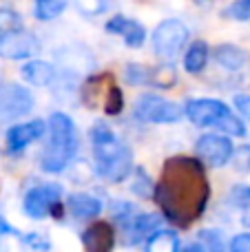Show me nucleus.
<instances>
[{"label": "nucleus", "instance_id": "1", "mask_svg": "<svg viewBox=\"0 0 250 252\" xmlns=\"http://www.w3.org/2000/svg\"><path fill=\"white\" fill-rule=\"evenodd\" d=\"M153 199L162 215L177 226H188L202 217L211 199L204 164L197 157H171L162 168V177L155 184Z\"/></svg>", "mask_w": 250, "mask_h": 252}, {"label": "nucleus", "instance_id": "2", "mask_svg": "<svg viewBox=\"0 0 250 252\" xmlns=\"http://www.w3.org/2000/svg\"><path fill=\"white\" fill-rule=\"evenodd\" d=\"M93 161L95 173L111 184H122L133 170V153L104 122H95L91 128Z\"/></svg>", "mask_w": 250, "mask_h": 252}, {"label": "nucleus", "instance_id": "3", "mask_svg": "<svg viewBox=\"0 0 250 252\" xmlns=\"http://www.w3.org/2000/svg\"><path fill=\"white\" fill-rule=\"evenodd\" d=\"M44 135H47V144L38 159L40 168L51 175L62 173L64 168H69L78 151V133H75L73 120L62 111H56L49 115Z\"/></svg>", "mask_w": 250, "mask_h": 252}, {"label": "nucleus", "instance_id": "4", "mask_svg": "<svg viewBox=\"0 0 250 252\" xmlns=\"http://www.w3.org/2000/svg\"><path fill=\"white\" fill-rule=\"evenodd\" d=\"M184 115L195 126L202 128H215L233 137H244L246 135V124L239 115L233 113L228 104L221 100H211V97H199V100H188L184 106Z\"/></svg>", "mask_w": 250, "mask_h": 252}, {"label": "nucleus", "instance_id": "5", "mask_svg": "<svg viewBox=\"0 0 250 252\" xmlns=\"http://www.w3.org/2000/svg\"><path fill=\"white\" fill-rule=\"evenodd\" d=\"M188 42V27L177 18L159 22L153 31V51L159 60L171 62L180 56V51Z\"/></svg>", "mask_w": 250, "mask_h": 252}, {"label": "nucleus", "instance_id": "6", "mask_svg": "<svg viewBox=\"0 0 250 252\" xmlns=\"http://www.w3.org/2000/svg\"><path fill=\"white\" fill-rule=\"evenodd\" d=\"M133 115L140 122H149V124H175L184 118V106L175 104V102L166 100V97L146 93V95L137 97L135 106H133Z\"/></svg>", "mask_w": 250, "mask_h": 252}, {"label": "nucleus", "instance_id": "7", "mask_svg": "<svg viewBox=\"0 0 250 252\" xmlns=\"http://www.w3.org/2000/svg\"><path fill=\"white\" fill-rule=\"evenodd\" d=\"M60 197L62 186L60 184H38L31 190H27L22 199V210L31 219H44L49 215H60Z\"/></svg>", "mask_w": 250, "mask_h": 252}, {"label": "nucleus", "instance_id": "8", "mask_svg": "<svg viewBox=\"0 0 250 252\" xmlns=\"http://www.w3.org/2000/svg\"><path fill=\"white\" fill-rule=\"evenodd\" d=\"M33 93L27 87L9 82L0 87V122H11L33 111Z\"/></svg>", "mask_w": 250, "mask_h": 252}, {"label": "nucleus", "instance_id": "9", "mask_svg": "<svg viewBox=\"0 0 250 252\" xmlns=\"http://www.w3.org/2000/svg\"><path fill=\"white\" fill-rule=\"evenodd\" d=\"M233 139L228 135H217V133H206L197 139L195 144V153H197L199 161L211 168H221L230 161L233 155Z\"/></svg>", "mask_w": 250, "mask_h": 252}, {"label": "nucleus", "instance_id": "10", "mask_svg": "<svg viewBox=\"0 0 250 252\" xmlns=\"http://www.w3.org/2000/svg\"><path fill=\"white\" fill-rule=\"evenodd\" d=\"M44 133H47V122L44 120H29V122H20V124L11 126L7 130V137H4L7 151L11 155H18V153H22L33 142L42 139Z\"/></svg>", "mask_w": 250, "mask_h": 252}, {"label": "nucleus", "instance_id": "11", "mask_svg": "<svg viewBox=\"0 0 250 252\" xmlns=\"http://www.w3.org/2000/svg\"><path fill=\"white\" fill-rule=\"evenodd\" d=\"M120 223L124 228V244L137 246L149 235H153L157 228H162V217L155 213H133Z\"/></svg>", "mask_w": 250, "mask_h": 252}, {"label": "nucleus", "instance_id": "12", "mask_svg": "<svg viewBox=\"0 0 250 252\" xmlns=\"http://www.w3.org/2000/svg\"><path fill=\"white\" fill-rule=\"evenodd\" d=\"M38 49H40L38 38L25 29L0 40V58H4V60H27V58L35 56Z\"/></svg>", "mask_w": 250, "mask_h": 252}, {"label": "nucleus", "instance_id": "13", "mask_svg": "<svg viewBox=\"0 0 250 252\" xmlns=\"http://www.w3.org/2000/svg\"><path fill=\"white\" fill-rule=\"evenodd\" d=\"M104 29L109 33H115L126 42V47L131 49H140L146 40V29L140 25L137 20L133 18H126V16H113L109 22L104 25Z\"/></svg>", "mask_w": 250, "mask_h": 252}, {"label": "nucleus", "instance_id": "14", "mask_svg": "<svg viewBox=\"0 0 250 252\" xmlns=\"http://www.w3.org/2000/svg\"><path fill=\"white\" fill-rule=\"evenodd\" d=\"M87 252H111L115 246V230L109 221H95L82 232Z\"/></svg>", "mask_w": 250, "mask_h": 252}, {"label": "nucleus", "instance_id": "15", "mask_svg": "<svg viewBox=\"0 0 250 252\" xmlns=\"http://www.w3.org/2000/svg\"><path fill=\"white\" fill-rule=\"evenodd\" d=\"M66 206H69V213L75 219H84V221L95 219L102 213V201L97 197L89 195V192H71L69 199H66Z\"/></svg>", "mask_w": 250, "mask_h": 252}, {"label": "nucleus", "instance_id": "16", "mask_svg": "<svg viewBox=\"0 0 250 252\" xmlns=\"http://www.w3.org/2000/svg\"><path fill=\"white\" fill-rule=\"evenodd\" d=\"M20 73L31 87H49V84L56 80L58 71H56V66L47 60H29L20 69Z\"/></svg>", "mask_w": 250, "mask_h": 252}, {"label": "nucleus", "instance_id": "17", "mask_svg": "<svg viewBox=\"0 0 250 252\" xmlns=\"http://www.w3.org/2000/svg\"><path fill=\"white\" fill-rule=\"evenodd\" d=\"M213 58H215L217 64L228 71H242L244 66L248 64V53L244 51V49H239L237 44H228V42L215 47Z\"/></svg>", "mask_w": 250, "mask_h": 252}, {"label": "nucleus", "instance_id": "18", "mask_svg": "<svg viewBox=\"0 0 250 252\" xmlns=\"http://www.w3.org/2000/svg\"><path fill=\"white\" fill-rule=\"evenodd\" d=\"M144 252H180V239L173 230L157 228L153 235L146 237Z\"/></svg>", "mask_w": 250, "mask_h": 252}, {"label": "nucleus", "instance_id": "19", "mask_svg": "<svg viewBox=\"0 0 250 252\" xmlns=\"http://www.w3.org/2000/svg\"><path fill=\"white\" fill-rule=\"evenodd\" d=\"M208 56H211V51H208V44L202 42V40H197V42H193L188 47V51H186V56H184V69L188 71L190 75L202 73V71L206 69Z\"/></svg>", "mask_w": 250, "mask_h": 252}, {"label": "nucleus", "instance_id": "20", "mask_svg": "<svg viewBox=\"0 0 250 252\" xmlns=\"http://www.w3.org/2000/svg\"><path fill=\"white\" fill-rule=\"evenodd\" d=\"M195 246L199 248V252H228V241H226L224 232L217 230V228L199 230Z\"/></svg>", "mask_w": 250, "mask_h": 252}, {"label": "nucleus", "instance_id": "21", "mask_svg": "<svg viewBox=\"0 0 250 252\" xmlns=\"http://www.w3.org/2000/svg\"><path fill=\"white\" fill-rule=\"evenodd\" d=\"M175 82H177V73L171 62H159L157 66H149L146 84H153L157 89H171L175 87Z\"/></svg>", "mask_w": 250, "mask_h": 252}, {"label": "nucleus", "instance_id": "22", "mask_svg": "<svg viewBox=\"0 0 250 252\" xmlns=\"http://www.w3.org/2000/svg\"><path fill=\"white\" fill-rule=\"evenodd\" d=\"M228 204L242 213V223L246 228H250V186H246V184H237V186L230 188Z\"/></svg>", "mask_w": 250, "mask_h": 252}, {"label": "nucleus", "instance_id": "23", "mask_svg": "<svg viewBox=\"0 0 250 252\" xmlns=\"http://www.w3.org/2000/svg\"><path fill=\"white\" fill-rule=\"evenodd\" d=\"M66 9V0H33V16L42 22L56 20Z\"/></svg>", "mask_w": 250, "mask_h": 252}, {"label": "nucleus", "instance_id": "24", "mask_svg": "<svg viewBox=\"0 0 250 252\" xmlns=\"http://www.w3.org/2000/svg\"><path fill=\"white\" fill-rule=\"evenodd\" d=\"M133 179H131V190L135 192L137 197H144V199H151L155 192V184L151 182V177L144 173V168H135L133 166Z\"/></svg>", "mask_w": 250, "mask_h": 252}, {"label": "nucleus", "instance_id": "25", "mask_svg": "<svg viewBox=\"0 0 250 252\" xmlns=\"http://www.w3.org/2000/svg\"><path fill=\"white\" fill-rule=\"evenodd\" d=\"M22 29V18L11 7H0V40Z\"/></svg>", "mask_w": 250, "mask_h": 252}, {"label": "nucleus", "instance_id": "26", "mask_svg": "<svg viewBox=\"0 0 250 252\" xmlns=\"http://www.w3.org/2000/svg\"><path fill=\"white\" fill-rule=\"evenodd\" d=\"M230 164L237 173H250V144H242V146L233 148Z\"/></svg>", "mask_w": 250, "mask_h": 252}, {"label": "nucleus", "instance_id": "27", "mask_svg": "<svg viewBox=\"0 0 250 252\" xmlns=\"http://www.w3.org/2000/svg\"><path fill=\"white\" fill-rule=\"evenodd\" d=\"M75 7H78V11L82 13V16L93 18L109 9V0H75Z\"/></svg>", "mask_w": 250, "mask_h": 252}, {"label": "nucleus", "instance_id": "28", "mask_svg": "<svg viewBox=\"0 0 250 252\" xmlns=\"http://www.w3.org/2000/svg\"><path fill=\"white\" fill-rule=\"evenodd\" d=\"M104 111L106 115H120L124 111V97L120 87H111L106 93V102H104Z\"/></svg>", "mask_w": 250, "mask_h": 252}, {"label": "nucleus", "instance_id": "29", "mask_svg": "<svg viewBox=\"0 0 250 252\" xmlns=\"http://www.w3.org/2000/svg\"><path fill=\"white\" fill-rule=\"evenodd\" d=\"M18 237H20V241L27 246V248H31L35 252H47L51 248L49 239L44 235H40V232H27V235H18Z\"/></svg>", "mask_w": 250, "mask_h": 252}, {"label": "nucleus", "instance_id": "30", "mask_svg": "<svg viewBox=\"0 0 250 252\" xmlns=\"http://www.w3.org/2000/svg\"><path fill=\"white\" fill-rule=\"evenodd\" d=\"M124 78H126L128 84H146V78H149V66H142L137 62H131L124 69Z\"/></svg>", "mask_w": 250, "mask_h": 252}, {"label": "nucleus", "instance_id": "31", "mask_svg": "<svg viewBox=\"0 0 250 252\" xmlns=\"http://www.w3.org/2000/svg\"><path fill=\"white\" fill-rule=\"evenodd\" d=\"M226 18L239 20V22L250 20V0H235V2L226 9Z\"/></svg>", "mask_w": 250, "mask_h": 252}, {"label": "nucleus", "instance_id": "32", "mask_svg": "<svg viewBox=\"0 0 250 252\" xmlns=\"http://www.w3.org/2000/svg\"><path fill=\"white\" fill-rule=\"evenodd\" d=\"M228 252H250V232L235 237L228 244Z\"/></svg>", "mask_w": 250, "mask_h": 252}, {"label": "nucleus", "instance_id": "33", "mask_svg": "<svg viewBox=\"0 0 250 252\" xmlns=\"http://www.w3.org/2000/svg\"><path fill=\"white\" fill-rule=\"evenodd\" d=\"M235 109H237L239 115L250 124V95H246V93L235 95Z\"/></svg>", "mask_w": 250, "mask_h": 252}, {"label": "nucleus", "instance_id": "34", "mask_svg": "<svg viewBox=\"0 0 250 252\" xmlns=\"http://www.w3.org/2000/svg\"><path fill=\"white\" fill-rule=\"evenodd\" d=\"M0 235H20V232H16L11 226H9L7 219L0 217Z\"/></svg>", "mask_w": 250, "mask_h": 252}, {"label": "nucleus", "instance_id": "35", "mask_svg": "<svg viewBox=\"0 0 250 252\" xmlns=\"http://www.w3.org/2000/svg\"><path fill=\"white\" fill-rule=\"evenodd\" d=\"M180 252H199V248H197V246L193 244V246H186V248H182Z\"/></svg>", "mask_w": 250, "mask_h": 252}]
</instances>
